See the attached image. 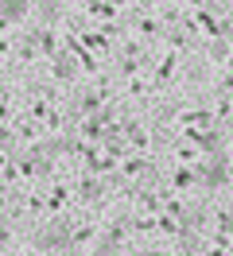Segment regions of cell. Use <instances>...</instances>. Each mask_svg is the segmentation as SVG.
I'll return each mask as SVG.
<instances>
[{"label":"cell","mask_w":233,"mask_h":256,"mask_svg":"<svg viewBox=\"0 0 233 256\" xmlns=\"http://www.w3.org/2000/svg\"><path fill=\"white\" fill-rule=\"evenodd\" d=\"M24 8H28V0H4V8H0V16H4V20H16L20 12H24Z\"/></svg>","instance_id":"cell-1"}]
</instances>
